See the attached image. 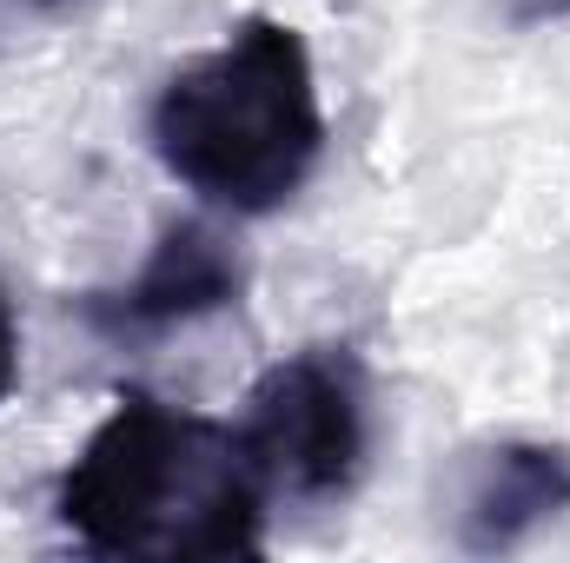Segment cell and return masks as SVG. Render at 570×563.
Instances as JSON below:
<instances>
[{
    "mask_svg": "<svg viewBox=\"0 0 570 563\" xmlns=\"http://www.w3.org/2000/svg\"><path fill=\"white\" fill-rule=\"evenodd\" d=\"M60 531L94 557H259L266 484L233 424L120 392L53 484Z\"/></svg>",
    "mask_w": 570,
    "mask_h": 563,
    "instance_id": "1",
    "label": "cell"
},
{
    "mask_svg": "<svg viewBox=\"0 0 570 563\" xmlns=\"http://www.w3.org/2000/svg\"><path fill=\"white\" fill-rule=\"evenodd\" d=\"M159 166L213 213L266 219L298 199L325 152L318 67L298 27L246 13L219 47L179 60L146 113Z\"/></svg>",
    "mask_w": 570,
    "mask_h": 563,
    "instance_id": "2",
    "label": "cell"
},
{
    "mask_svg": "<svg viewBox=\"0 0 570 563\" xmlns=\"http://www.w3.org/2000/svg\"><path fill=\"white\" fill-rule=\"evenodd\" d=\"M266 497L332 504L358 484L372 451V378L352 345H305L259 372L233 424Z\"/></svg>",
    "mask_w": 570,
    "mask_h": 563,
    "instance_id": "3",
    "label": "cell"
},
{
    "mask_svg": "<svg viewBox=\"0 0 570 563\" xmlns=\"http://www.w3.org/2000/svg\"><path fill=\"white\" fill-rule=\"evenodd\" d=\"M246 253L206 226V219H173L153 253L140 259V273L107 292H80L73 312L87 332H100L107 345H146V338H166V332H186L226 305L246 298Z\"/></svg>",
    "mask_w": 570,
    "mask_h": 563,
    "instance_id": "4",
    "label": "cell"
},
{
    "mask_svg": "<svg viewBox=\"0 0 570 563\" xmlns=\"http://www.w3.org/2000/svg\"><path fill=\"white\" fill-rule=\"evenodd\" d=\"M570 511V444L498 437L464 464L458 491V544L464 551H518L531 531Z\"/></svg>",
    "mask_w": 570,
    "mask_h": 563,
    "instance_id": "5",
    "label": "cell"
},
{
    "mask_svg": "<svg viewBox=\"0 0 570 563\" xmlns=\"http://www.w3.org/2000/svg\"><path fill=\"white\" fill-rule=\"evenodd\" d=\"M13 385H20V325H13V305L0 292V405L13 398Z\"/></svg>",
    "mask_w": 570,
    "mask_h": 563,
    "instance_id": "6",
    "label": "cell"
},
{
    "mask_svg": "<svg viewBox=\"0 0 570 563\" xmlns=\"http://www.w3.org/2000/svg\"><path fill=\"white\" fill-rule=\"evenodd\" d=\"M551 13H570V0H524V20H551Z\"/></svg>",
    "mask_w": 570,
    "mask_h": 563,
    "instance_id": "7",
    "label": "cell"
},
{
    "mask_svg": "<svg viewBox=\"0 0 570 563\" xmlns=\"http://www.w3.org/2000/svg\"><path fill=\"white\" fill-rule=\"evenodd\" d=\"M33 7H53V0H33Z\"/></svg>",
    "mask_w": 570,
    "mask_h": 563,
    "instance_id": "8",
    "label": "cell"
}]
</instances>
